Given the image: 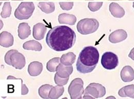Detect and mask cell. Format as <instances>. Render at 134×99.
Returning a JSON list of instances; mask_svg holds the SVG:
<instances>
[{"mask_svg":"<svg viewBox=\"0 0 134 99\" xmlns=\"http://www.w3.org/2000/svg\"><path fill=\"white\" fill-rule=\"evenodd\" d=\"M76 34L67 26H57L49 31L46 42L52 49L63 51L70 49L76 41Z\"/></svg>","mask_w":134,"mask_h":99,"instance_id":"obj_1","label":"cell"},{"mask_svg":"<svg viewBox=\"0 0 134 99\" xmlns=\"http://www.w3.org/2000/svg\"><path fill=\"white\" fill-rule=\"evenodd\" d=\"M100 54L98 49L93 46L85 47L79 54L76 69L81 73L92 72L96 67L99 60Z\"/></svg>","mask_w":134,"mask_h":99,"instance_id":"obj_2","label":"cell"},{"mask_svg":"<svg viewBox=\"0 0 134 99\" xmlns=\"http://www.w3.org/2000/svg\"><path fill=\"white\" fill-rule=\"evenodd\" d=\"M5 62L8 65L12 66L17 69H23L26 64L25 58L17 50H10L5 55Z\"/></svg>","mask_w":134,"mask_h":99,"instance_id":"obj_3","label":"cell"},{"mask_svg":"<svg viewBox=\"0 0 134 99\" xmlns=\"http://www.w3.org/2000/svg\"><path fill=\"white\" fill-rule=\"evenodd\" d=\"M99 27V23L94 18H84L80 21L77 24L78 32L83 35L95 33Z\"/></svg>","mask_w":134,"mask_h":99,"instance_id":"obj_4","label":"cell"},{"mask_svg":"<svg viewBox=\"0 0 134 99\" xmlns=\"http://www.w3.org/2000/svg\"><path fill=\"white\" fill-rule=\"evenodd\" d=\"M84 94V99L102 98L106 94V88L100 84L91 83L85 89Z\"/></svg>","mask_w":134,"mask_h":99,"instance_id":"obj_5","label":"cell"},{"mask_svg":"<svg viewBox=\"0 0 134 99\" xmlns=\"http://www.w3.org/2000/svg\"><path fill=\"white\" fill-rule=\"evenodd\" d=\"M35 10L33 2H22L16 9L14 15L19 20H27L32 16Z\"/></svg>","mask_w":134,"mask_h":99,"instance_id":"obj_6","label":"cell"},{"mask_svg":"<svg viewBox=\"0 0 134 99\" xmlns=\"http://www.w3.org/2000/svg\"><path fill=\"white\" fill-rule=\"evenodd\" d=\"M68 91L71 99H82L85 91L83 81L81 78L74 79L69 86Z\"/></svg>","mask_w":134,"mask_h":99,"instance_id":"obj_7","label":"cell"},{"mask_svg":"<svg viewBox=\"0 0 134 99\" xmlns=\"http://www.w3.org/2000/svg\"><path fill=\"white\" fill-rule=\"evenodd\" d=\"M101 64L102 66L107 70L114 69L118 65V57L113 52H106L102 57Z\"/></svg>","mask_w":134,"mask_h":99,"instance_id":"obj_8","label":"cell"},{"mask_svg":"<svg viewBox=\"0 0 134 99\" xmlns=\"http://www.w3.org/2000/svg\"><path fill=\"white\" fill-rule=\"evenodd\" d=\"M47 32V27L42 23H39L35 24L33 27V35L37 40H41L44 38Z\"/></svg>","mask_w":134,"mask_h":99,"instance_id":"obj_9","label":"cell"},{"mask_svg":"<svg viewBox=\"0 0 134 99\" xmlns=\"http://www.w3.org/2000/svg\"><path fill=\"white\" fill-rule=\"evenodd\" d=\"M127 37V34L123 29L117 30L109 36V41L112 43H118L125 40Z\"/></svg>","mask_w":134,"mask_h":99,"instance_id":"obj_10","label":"cell"},{"mask_svg":"<svg viewBox=\"0 0 134 99\" xmlns=\"http://www.w3.org/2000/svg\"><path fill=\"white\" fill-rule=\"evenodd\" d=\"M14 39L13 35L8 32H3L0 34V45L5 48L12 46L14 44Z\"/></svg>","mask_w":134,"mask_h":99,"instance_id":"obj_11","label":"cell"},{"mask_svg":"<svg viewBox=\"0 0 134 99\" xmlns=\"http://www.w3.org/2000/svg\"><path fill=\"white\" fill-rule=\"evenodd\" d=\"M121 78L124 82H130L134 80V70L130 66H124L121 71Z\"/></svg>","mask_w":134,"mask_h":99,"instance_id":"obj_12","label":"cell"},{"mask_svg":"<svg viewBox=\"0 0 134 99\" xmlns=\"http://www.w3.org/2000/svg\"><path fill=\"white\" fill-rule=\"evenodd\" d=\"M73 68L72 65L66 66L61 63L57 66L56 69V74L60 78H67L72 73Z\"/></svg>","mask_w":134,"mask_h":99,"instance_id":"obj_13","label":"cell"},{"mask_svg":"<svg viewBox=\"0 0 134 99\" xmlns=\"http://www.w3.org/2000/svg\"><path fill=\"white\" fill-rule=\"evenodd\" d=\"M43 70V65L38 61L31 62L28 67V72L32 77H36L40 75Z\"/></svg>","mask_w":134,"mask_h":99,"instance_id":"obj_14","label":"cell"},{"mask_svg":"<svg viewBox=\"0 0 134 99\" xmlns=\"http://www.w3.org/2000/svg\"><path fill=\"white\" fill-rule=\"evenodd\" d=\"M18 36L21 40L27 38L31 34V27L27 23H21L18 26Z\"/></svg>","mask_w":134,"mask_h":99,"instance_id":"obj_15","label":"cell"},{"mask_svg":"<svg viewBox=\"0 0 134 99\" xmlns=\"http://www.w3.org/2000/svg\"><path fill=\"white\" fill-rule=\"evenodd\" d=\"M109 11L111 15L115 17L121 18L125 15V10L116 3H112L109 5Z\"/></svg>","mask_w":134,"mask_h":99,"instance_id":"obj_16","label":"cell"},{"mask_svg":"<svg viewBox=\"0 0 134 99\" xmlns=\"http://www.w3.org/2000/svg\"><path fill=\"white\" fill-rule=\"evenodd\" d=\"M76 20V17L73 15L68 14H62L58 16V22L60 24L74 25L75 24Z\"/></svg>","mask_w":134,"mask_h":99,"instance_id":"obj_17","label":"cell"},{"mask_svg":"<svg viewBox=\"0 0 134 99\" xmlns=\"http://www.w3.org/2000/svg\"><path fill=\"white\" fill-rule=\"evenodd\" d=\"M118 94L121 97H130L134 99V84L127 85L121 88Z\"/></svg>","mask_w":134,"mask_h":99,"instance_id":"obj_18","label":"cell"},{"mask_svg":"<svg viewBox=\"0 0 134 99\" xmlns=\"http://www.w3.org/2000/svg\"><path fill=\"white\" fill-rule=\"evenodd\" d=\"M23 48L24 49L36 51H40L42 49L41 44L38 41L35 40L29 41L25 42L23 45Z\"/></svg>","mask_w":134,"mask_h":99,"instance_id":"obj_19","label":"cell"},{"mask_svg":"<svg viewBox=\"0 0 134 99\" xmlns=\"http://www.w3.org/2000/svg\"><path fill=\"white\" fill-rule=\"evenodd\" d=\"M75 54L72 52H69L62 56L60 58V62L64 65L70 66L72 65L75 62Z\"/></svg>","mask_w":134,"mask_h":99,"instance_id":"obj_20","label":"cell"},{"mask_svg":"<svg viewBox=\"0 0 134 99\" xmlns=\"http://www.w3.org/2000/svg\"><path fill=\"white\" fill-rule=\"evenodd\" d=\"M64 91L65 88L63 86L57 85L53 86L51 89L49 94V99H58L63 95Z\"/></svg>","mask_w":134,"mask_h":99,"instance_id":"obj_21","label":"cell"},{"mask_svg":"<svg viewBox=\"0 0 134 99\" xmlns=\"http://www.w3.org/2000/svg\"><path fill=\"white\" fill-rule=\"evenodd\" d=\"M38 7L42 12L47 14L53 13L55 9L53 2H40L38 4Z\"/></svg>","mask_w":134,"mask_h":99,"instance_id":"obj_22","label":"cell"},{"mask_svg":"<svg viewBox=\"0 0 134 99\" xmlns=\"http://www.w3.org/2000/svg\"><path fill=\"white\" fill-rule=\"evenodd\" d=\"M53 87L49 84L42 85L38 89V94L40 97L42 99H49V94Z\"/></svg>","mask_w":134,"mask_h":99,"instance_id":"obj_23","label":"cell"},{"mask_svg":"<svg viewBox=\"0 0 134 99\" xmlns=\"http://www.w3.org/2000/svg\"><path fill=\"white\" fill-rule=\"evenodd\" d=\"M60 63V58H54L47 63V69L50 72H54L56 71L57 67Z\"/></svg>","mask_w":134,"mask_h":99,"instance_id":"obj_24","label":"cell"},{"mask_svg":"<svg viewBox=\"0 0 134 99\" xmlns=\"http://www.w3.org/2000/svg\"><path fill=\"white\" fill-rule=\"evenodd\" d=\"M12 14V6L9 2H5L2 8L1 16L2 18H6L10 17Z\"/></svg>","mask_w":134,"mask_h":99,"instance_id":"obj_25","label":"cell"},{"mask_svg":"<svg viewBox=\"0 0 134 99\" xmlns=\"http://www.w3.org/2000/svg\"><path fill=\"white\" fill-rule=\"evenodd\" d=\"M103 2H89L88 7L90 11L95 12L99 10L103 5Z\"/></svg>","mask_w":134,"mask_h":99,"instance_id":"obj_26","label":"cell"},{"mask_svg":"<svg viewBox=\"0 0 134 99\" xmlns=\"http://www.w3.org/2000/svg\"><path fill=\"white\" fill-rule=\"evenodd\" d=\"M69 78H62L59 77L56 73L55 75L54 81H55V83L57 85L64 86L66 85L69 81Z\"/></svg>","mask_w":134,"mask_h":99,"instance_id":"obj_27","label":"cell"},{"mask_svg":"<svg viewBox=\"0 0 134 99\" xmlns=\"http://www.w3.org/2000/svg\"><path fill=\"white\" fill-rule=\"evenodd\" d=\"M7 80H9V79H16V80H20L21 81V95H25L26 94H28L29 92V89L27 88V87L25 86V84H23V80L22 79L20 78H16L15 77H14L13 76H8V78H7Z\"/></svg>","mask_w":134,"mask_h":99,"instance_id":"obj_28","label":"cell"},{"mask_svg":"<svg viewBox=\"0 0 134 99\" xmlns=\"http://www.w3.org/2000/svg\"><path fill=\"white\" fill-rule=\"evenodd\" d=\"M61 8L64 10H70L72 9L74 5L73 2H59Z\"/></svg>","mask_w":134,"mask_h":99,"instance_id":"obj_29","label":"cell"},{"mask_svg":"<svg viewBox=\"0 0 134 99\" xmlns=\"http://www.w3.org/2000/svg\"><path fill=\"white\" fill-rule=\"evenodd\" d=\"M129 57L133 60L134 61V47L131 50V51H130V54H129Z\"/></svg>","mask_w":134,"mask_h":99,"instance_id":"obj_30","label":"cell"},{"mask_svg":"<svg viewBox=\"0 0 134 99\" xmlns=\"http://www.w3.org/2000/svg\"><path fill=\"white\" fill-rule=\"evenodd\" d=\"M133 7H134V2L133 3Z\"/></svg>","mask_w":134,"mask_h":99,"instance_id":"obj_31","label":"cell"},{"mask_svg":"<svg viewBox=\"0 0 134 99\" xmlns=\"http://www.w3.org/2000/svg\"><path fill=\"white\" fill-rule=\"evenodd\" d=\"M130 1H134V0H130Z\"/></svg>","mask_w":134,"mask_h":99,"instance_id":"obj_32","label":"cell"}]
</instances>
